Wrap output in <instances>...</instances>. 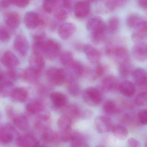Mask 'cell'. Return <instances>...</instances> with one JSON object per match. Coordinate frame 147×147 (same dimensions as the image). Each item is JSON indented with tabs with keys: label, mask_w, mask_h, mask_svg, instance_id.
<instances>
[{
	"label": "cell",
	"mask_w": 147,
	"mask_h": 147,
	"mask_svg": "<svg viewBox=\"0 0 147 147\" xmlns=\"http://www.w3.org/2000/svg\"><path fill=\"white\" fill-rule=\"evenodd\" d=\"M105 67L101 64H98L95 70V78H98L101 77L105 72Z\"/></svg>",
	"instance_id": "f6af8a7d"
},
{
	"label": "cell",
	"mask_w": 147,
	"mask_h": 147,
	"mask_svg": "<svg viewBox=\"0 0 147 147\" xmlns=\"http://www.w3.org/2000/svg\"><path fill=\"white\" fill-rule=\"evenodd\" d=\"M12 4L11 0H4L0 1V6L3 8L8 7L10 5Z\"/></svg>",
	"instance_id": "f5cc1de1"
},
{
	"label": "cell",
	"mask_w": 147,
	"mask_h": 147,
	"mask_svg": "<svg viewBox=\"0 0 147 147\" xmlns=\"http://www.w3.org/2000/svg\"><path fill=\"white\" fill-rule=\"evenodd\" d=\"M94 123L96 129L101 133L111 131L114 126L111 119L106 116L98 117L96 118Z\"/></svg>",
	"instance_id": "30bf717a"
},
{
	"label": "cell",
	"mask_w": 147,
	"mask_h": 147,
	"mask_svg": "<svg viewBox=\"0 0 147 147\" xmlns=\"http://www.w3.org/2000/svg\"><path fill=\"white\" fill-rule=\"evenodd\" d=\"M61 46L60 44L53 39H47L46 41L44 56L49 59H54L60 55Z\"/></svg>",
	"instance_id": "8992f818"
},
{
	"label": "cell",
	"mask_w": 147,
	"mask_h": 147,
	"mask_svg": "<svg viewBox=\"0 0 147 147\" xmlns=\"http://www.w3.org/2000/svg\"><path fill=\"white\" fill-rule=\"evenodd\" d=\"M133 58L136 61L145 62L147 60V44L145 42H137L132 48Z\"/></svg>",
	"instance_id": "ba28073f"
},
{
	"label": "cell",
	"mask_w": 147,
	"mask_h": 147,
	"mask_svg": "<svg viewBox=\"0 0 147 147\" xmlns=\"http://www.w3.org/2000/svg\"><path fill=\"white\" fill-rule=\"evenodd\" d=\"M41 139L43 142L46 144H55L60 142L59 134L50 129L43 132Z\"/></svg>",
	"instance_id": "f1b7e54d"
},
{
	"label": "cell",
	"mask_w": 147,
	"mask_h": 147,
	"mask_svg": "<svg viewBox=\"0 0 147 147\" xmlns=\"http://www.w3.org/2000/svg\"><path fill=\"white\" fill-rule=\"evenodd\" d=\"M11 3L20 7H25L29 3V1L28 0H11Z\"/></svg>",
	"instance_id": "7dc6e473"
},
{
	"label": "cell",
	"mask_w": 147,
	"mask_h": 147,
	"mask_svg": "<svg viewBox=\"0 0 147 147\" xmlns=\"http://www.w3.org/2000/svg\"><path fill=\"white\" fill-rule=\"evenodd\" d=\"M133 78L136 84L142 88V91H147V73L143 68H138L133 71Z\"/></svg>",
	"instance_id": "5bb4252c"
},
{
	"label": "cell",
	"mask_w": 147,
	"mask_h": 147,
	"mask_svg": "<svg viewBox=\"0 0 147 147\" xmlns=\"http://www.w3.org/2000/svg\"><path fill=\"white\" fill-rule=\"evenodd\" d=\"M63 115L70 118L73 122L80 119L82 109L78 105L71 104L63 108Z\"/></svg>",
	"instance_id": "603a6c76"
},
{
	"label": "cell",
	"mask_w": 147,
	"mask_h": 147,
	"mask_svg": "<svg viewBox=\"0 0 147 147\" xmlns=\"http://www.w3.org/2000/svg\"><path fill=\"white\" fill-rule=\"evenodd\" d=\"M86 27L90 33L92 40L95 44H99L105 39L107 26L100 16L90 18L86 22Z\"/></svg>",
	"instance_id": "6da1fadb"
},
{
	"label": "cell",
	"mask_w": 147,
	"mask_h": 147,
	"mask_svg": "<svg viewBox=\"0 0 147 147\" xmlns=\"http://www.w3.org/2000/svg\"><path fill=\"white\" fill-rule=\"evenodd\" d=\"M47 78L50 83L56 86H61L66 83L71 74L61 68L52 67L47 70Z\"/></svg>",
	"instance_id": "7a4b0ae2"
},
{
	"label": "cell",
	"mask_w": 147,
	"mask_h": 147,
	"mask_svg": "<svg viewBox=\"0 0 147 147\" xmlns=\"http://www.w3.org/2000/svg\"><path fill=\"white\" fill-rule=\"evenodd\" d=\"M83 51L86 58L92 64H97L101 59L100 52L96 47L90 44H86L83 47Z\"/></svg>",
	"instance_id": "4fadbf2b"
},
{
	"label": "cell",
	"mask_w": 147,
	"mask_h": 147,
	"mask_svg": "<svg viewBox=\"0 0 147 147\" xmlns=\"http://www.w3.org/2000/svg\"><path fill=\"white\" fill-rule=\"evenodd\" d=\"M17 74L14 71L10 70L6 72V74H4L3 82L13 84L14 82L17 80Z\"/></svg>",
	"instance_id": "7bdbcfd3"
},
{
	"label": "cell",
	"mask_w": 147,
	"mask_h": 147,
	"mask_svg": "<svg viewBox=\"0 0 147 147\" xmlns=\"http://www.w3.org/2000/svg\"><path fill=\"white\" fill-rule=\"evenodd\" d=\"M10 39V35L9 31L5 28H0V40L1 41L6 42Z\"/></svg>",
	"instance_id": "ee69618b"
},
{
	"label": "cell",
	"mask_w": 147,
	"mask_h": 147,
	"mask_svg": "<svg viewBox=\"0 0 147 147\" xmlns=\"http://www.w3.org/2000/svg\"><path fill=\"white\" fill-rule=\"evenodd\" d=\"M59 60L61 64L66 68H71L75 61L72 53L70 51H64L59 55Z\"/></svg>",
	"instance_id": "f546056e"
},
{
	"label": "cell",
	"mask_w": 147,
	"mask_h": 147,
	"mask_svg": "<svg viewBox=\"0 0 147 147\" xmlns=\"http://www.w3.org/2000/svg\"><path fill=\"white\" fill-rule=\"evenodd\" d=\"M13 46L16 51L22 56L27 54L29 49L27 39L25 36L21 35L16 36L15 39Z\"/></svg>",
	"instance_id": "e0dca14e"
},
{
	"label": "cell",
	"mask_w": 147,
	"mask_h": 147,
	"mask_svg": "<svg viewBox=\"0 0 147 147\" xmlns=\"http://www.w3.org/2000/svg\"><path fill=\"white\" fill-rule=\"evenodd\" d=\"M106 26L107 31L111 34H115L118 32L120 28L121 20L117 16H112L109 19Z\"/></svg>",
	"instance_id": "836d02e7"
},
{
	"label": "cell",
	"mask_w": 147,
	"mask_h": 147,
	"mask_svg": "<svg viewBox=\"0 0 147 147\" xmlns=\"http://www.w3.org/2000/svg\"><path fill=\"white\" fill-rule=\"evenodd\" d=\"M83 98L85 102L88 105L96 106L102 102V96L101 91L96 88L89 87L83 92Z\"/></svg>",
	"instance_id": "3957f363"
},
{
	"label": "cell",
	"mask_w": 147,
	"mask_h": 147,
	"mask_svg": "<svg viewBox=\"0 0 147 147\" xmlns=\"http://www.w3.org/2000/svg\"></svg>",
	"instance_id": "94428289"
},
{
	"label": "cell",
	"mask_w": 147,
	"mask_h": 147,
	"mask_svg": "<svg viewBox=\"0 0 147 147\" xmlns=\"http://www.w3.org/2000/svg\"><path fill=\"white\" fill-rule=\"evenodd\" d=\"M51 123V116L48 112L38 114L34 122V126L37 130L44 132L49 129Z\"/></svg>",
	"instance_id": "8fae6325"
},
{
	"label": "cell",
	"mask_w": 147,
	"mask_h": 147,
	"mask_svg": "<svg viewBox=\"0 0 147 147\" xmlns=\"http://www.w3.org/2000/svg\"><path fill=\"white\" fill-rule=\"evenodd\" d=\"M67 89L70 95L73 97H77L79 95L80 88L78 82L73 77V75L69 78L66 83Z\"/></svg>",
	"instance_id": "4dcf8cb0"
},
{
	"label": "cell",
	"mask_w": 147,
	"mask_h": 147,
	"mask_svg": "<svg viewBox=\"0 0 147 147\" xmlns=\"http://www.w3.org/2000/svg\"><path fill=\"white\" fill-rule=\"evenodd\" d=\"M144 20L139 14L132 13L127 16L126 24L129 28H135Z\"/></svg>",
	"instance_id": "e575fe53"
},
{
	"label": "cell",
	"mask_w": 147,
	"mask_h": 147,
	"mask_svg": "<svg viewBox=\"0 0 147 147\" xmlns=\"http://www.w3.org/2000/svg\"><path fill=\"white\" fill-rule=\"evenodd\" d=\"M30 67L41 72L45 68V60L44 56L41 54L32 52L30 55L29 59Z\"/></svg>",
	"instance_id": "ffe728a7"
},
{
	"label": "cell",
	"mask_w": 147,
	"mask_h": 147,
	"mask_svg": "<svg viewBox=\"0 0 147 147\" xmlns=\"http://www.w3.org/2000/svg\"><path fill=\"white\" fill-rule=\"evenodd\" d=\"M90 3L88 1H78L74 4V11L75 16L79 19L86 17L91 10Z\"/></svg>",
	"instance_id": "9c48e42d"
},
{
	"label": "cell",
	"mask_w": 147,
	"mask_h": 147,
	"mask_svg": "<svg viewBox=\"0 0 147 147\" xmlns=\"http://www.w3.org/2000/svg\"><path fill=\"white\" fill-rule=\"evenodd\" d=\"M118 72L123 79H127L132 74L133 66L129 60L118 63Z\"/></svg>",
	"instance_id": "4316f807"
},
{
	"label": "cell",
	"mask_w": 147,
	"mask_h": 147,
	"mask_svg": "<svg viewBox=\"0 0 147 147\" xmlns=\"http://www.w3.org/2000/svg\"><path fill=\"white\" fill-rule=\"evenodd\" d=\"M137 4L140 8L146 10L147 9V0H139L137 1Z\"/></svg>",
	"instance_id": "816d5d0a"
},
{
	"label": "cell",
	"mask_w": 147,
	"mask_h": 147,
	"mask_svg": "<svg viewBox=\"0 0 147 147\" xmlns=\"http://www.w3.org/2000/svg\"><path fill=\"white\" fill-rule=\"evenodd\" d=\"M138 118L142 125H147V110H142L138 114Z\"/></svg>",
	"instance_id": "bcb514c9"
},
{
	"label": "cell",
	"mask_w": 147,
	"mask_h": 147,
	"mask_svg": "<svg viewBox=\"0 0 147 147\" xmlns=\"http://www.w3.org/2000/svg\"><path fill=\"white\" fill-rule=\"evenodd\" d=\"M1 113H0V119H1Z\"/></svg>",
	"instance_id": "680465c9"
},
{
	"label": "cell",
	"mask_w": 147,
	"mask_h": 147,
	"mask_svg": "<svg viewBox=\"0 0 147 147\" xmlns=\"http://www.w3.org/2000/svg\"><path fill=\"white\" fill-rule=\"evenodd\" d=\"M76 29L75 24L72 22H65L59 26L58 33L62 39L67 40L73 35Z\"/></svg>",
	"instance_id": "2e32d148"
},
{
	"label": "cell",
	"mask_w": 147,
	"mask_h": 147,
	"mask_svg": "<svg viewBox=\"0 0 147 147\" xmlns=\"http://www.w3.org/2000/svg\"><path fill=\"white\" fill-rule=\"evenodd\" d=\"M17 147H39L38 142L31 135H21L17 138L16 141Z\"/></svg>",
	"instance_id": "ac0fdd59"
},
{
	"label": "cell",
	"mask_w": 147,
	"mask_h": 147,
	"mask_svg": "<svg viewBox=\"0 0 147 147\" xmlns=\"http://www.w3.org/2000/svg\"><path fill=\"white\" fill-rule=\"evenodd\" d=\"M1 62L4 66L9 69H13L19 64L17 57L10 51H6L1 59Z\"/></svg>",
	"instance_id": "44dd1931"
},
{
	"label": "cell",
	"mask_w": 147,
	"mask_h": 147,
	"mask_svg": "<svg viewBox=\"0 0 147 147\" xmlns=\"http://www.w3.org/2000/svg\"><path fill=\"white\" fill-rule=\"evenodd\" d=\"M135 103L136 105L139 107L144 106L147 104V92L142 91L139 93L135 99Z\"/></svg>",
	"instance_id": "b9f144b4"
},
{
	"label": "cell",
	"mask_w": 147,
	"mask_h": 147,
	"mask_svg": "<svg viewBox=\"0 0 147 147\" xmlns=\"http://www.w3.org/2000/svg\"><path fill=\"white\" fill-rule=\"evenodd\" d=\"M111 131L114 136L120 140H126L129 135L127 129L125 127L120 125L114 126Z\"/></svg>",
	"instance_id": "d590c367"
},
{
	"label": "cell",
	"mask_w": 147,
	"mask_h": 147,
	"mask_svg": "<svg viewBox=\"0 0 147 147\" xmlns=\"http://www.w3.org/2000/svg\"><path fill=\"white\" fill-rule=\"evenodd\" d=\"M127 146L128 147H141L140 142L134 138H129L128 140Z\"/></svg>",
	"instance_id": "681fc988"
},
{
	"label": "cell",
	"mask_w": 147,
	"mask_h": 147,
	"mask_svg": "<svg viewBox=\"0 0 147 147\" xmlns=\"http://www.w3.org/2000/svg\"><path fill=\"white\" fill-rule=\"evenodd\" d=\"M120 84L117 78L113 75H108L102 80L101 88L105 92L115 91L119 89Z\"/></svg>",
	"instance_id": "7c38bea8"
},
{
	"label": "cell",
	"mask_w": 147,
	"mask_h": 147,
	"mask_svg": "<svg viewBox=\"0 0 147 147\" xmlns=\"http://www.w3.org/2000/svg\"><path fill=\"white\" fill-rule=\"evenodd\" d=\"M3 79H4V74L0 70V85L3 82Z\"/></svg>",
	"instance_id": "11a10c76"
},
{
	"label": "cell",
	"mask_w": 147,
	"mask_h": 147,
	"mask_svg": "<svg viewBox=\"0 0 147 147\" xmlns=\"http://www.w3.org/2000/svg\"><path fill=\"white\" fill-rule=\"evenodd\" d=\"M146 14H147V9L146 10Z\"/></svg>",
	"instance_id": "91938a15"
},
{
	"label": "cell",
	"mask_w": 147,
	"mask_h": 147,
	"mask_svg": "<svg viewBox=\"0 0 147 147\" xmlns=\"http://www.w3.org/2000/svg\"><path fill=\"white\" fill-rule=\"evenodd\" d=\"M13 119L15 126L20 130L24 131L27 129L28 127V122L26 117L22 115H19L15 116Z\"/></svg>",
	"instance_id": "8d00e7d4"
},
{
	"label": "cell",
	"mask_w": 147,
	"mask_h": 147,
	"mask_svg": "<svg viewBox=\"0 0 147 147\" xmlns=\"http://www.w3.org/2000/svg\"><path fill=\"white\" fill-rule=\"evenodd\" d=\"M70 147H90L85 142L73 143L71 144Z\"/></svg>",
	"instance_id": "db71d44e"
},
{
	"label": "cell",
	"mask_w": 147,
	"mask_h": 147,
	"mask_svg": "<svg viewBox=\"0 0 147 147\" xmlns=\"http://www.w3.org/2000/svg\"><path fill=\"white\" fill-rule=\"evenodd\" d=\"M73 121L66 116L63 115L57 122V126L60 132H68L71 131Z\"/></svg>",
	"instance_id": "1f68e13d"
},
{
	"label": "cell",
	"mask_w": 147,
	"mask_h": 147,
	"mask_svg": "<svg viewBox=\"0 0 147 147\" xmlns=\"http://www.w3.org/2000/svg\"><path fill=\"white\" fill-rule=\"evenodd\" d=\"M15 129L9 124L0 127V142L3 144L10 143L13 139Z\"/></svg>",
	"instance_id": "9a60e30c"
},
{
	"label": "cell",
	"mask_w": 147,
	"mask_h": 147,
	"mask_svg": "<svg viewBox=\"0 0 147 147\" xmlns=\"http://www.w3.org/2000/svg\"><path fill=\"white\" fill-rule=\"evenodd\" d=\"M132 34V39L134 41L140 42L147 38V20L142 21L135 28Z\"/></svg>",
	"instance_id": "d6986e66"
},
{
	"label": "cell",
	"mask_w": 147,
	"mask_h": 147,
	"mask_svg": "<svg viewBox=\"0 0 147 147\" xmlns=\"http://www.w3.org/2000/svg\"><path fill=\"white\" fill-rule=\"evenodd\" d=\"M103 110L107 114L114 115L119 112V109L115 101L109 100L104 104Z\"/></svg>",
	"instance_id": "74e56055"
},
{
	"label": "cell",
	"mask_w": 147,
	"mask_h": 147,
	"mask_svg": "<svg viewBox=\"0 0 147 147\" xmlns=\"http://www.w3.org/2000/svg\"><path fill=\"white\" fill-rule=\"evenodd\" d=\"M6 113L7 116L10 118H13L15 116L14 110L11 105H8L6 107Z\"/></svg>",
	"instance_id": "f907efd6"
},
{
	"label": "cell",
	"mask_w": 147,
	"mask_h": 147,
	"mask_svg": "<svg viewBox=\"0 0 147 147\" xmlns=\"http://www.w3.org/2000/svg\"><path fill=\"white\" fill-rule=\"evenodd\" d=\"M146 147H147V143H146Z\"/></svg>",
	"instance_id": "6f0895ef"
},
{
	"label": "cell",
	"mask_w": 147,
	"mask_h": 147,
	"mask_svg": "<svg viewBox=\"0 0 147 147\" xmlns=\"http://www.w3.org/2000/svg\"><path fill=\"white\" fill-rule=\"evenodd\" d=\"M40 74V72L29 67L23 71L22 77L26 82L30 83H35L38 81Z\"/></svg>",
	"instance_id": "484cf974"
},
{
	"label": "cell",
	"mask_w": 147,
	"mask_h": 147,
	"mask_svg": "<svg viewBox=\"0 0 147 147\" xmlns=\"http://www.w3.org/2000/svg\"><path fill=\"white\" fill-rule=\"evenodd\" d=\"M25 26L29 29H34L40 25H43L45 22L39 15L34 11H28L24 16Z\"/></svg>",
	"instance_id": "52a82bcc"
},
{
	"label": "cell",
	"mask_w": 147,
	"mask_h": 147,
	"mask_svg": "<svg viewBox=\"0 0 147 147\" xmlns=\"http://www.w3.org/2000/svg\"><path fill=\"white\" fill-rule=\"evenodd\" d=\"M59 1H45L42 3V7L44 10L47 13H51L53 11H55Z\"/></svg>",
	"instance_id": "ab89813d"
},
{
	"label": "cell",
	"mask_w": 147,
	"mask_h": 147,
	"mask_svg": "<svg viewBox=\"0 0 147 147\" xmlns=\"http://www.w3.org/2000/svg\"><path fill=\"white\" fill-rule=\"evenodd\" d=\"M9 96L14 102H25L28 99V92L26 88L18 87L13 89Z\"/></svg>",
	"instance_id": "7402d4cb"
},
{
	"label": "cell",
	"mask_w": 147,
	"mask_h": 147,
	"mask_svg": "<svg viewBox=\"0 0 147 147\" xmlns=\"http://www.w3.org/2000/svg\"><path fill=\"white\" fill-rule=\"evenodd\" d=\"M39 147H46V146H40Z\"/></svg>",
	"instance_id": "9f6ffc18"
},
{
	"label": "cell",
	"mask_w": 147,
	"mask_h": 147,
	"mask_svg": "<svg viewBox=\"0 0 147 147\" xmlns=\"http://www.w3.org/2000/svg\"><path fill=\"white\" fill-rule=\"evenodd\" d=\"M71 7L70 1H59L58 4L54 11V16L56 19L60 21L66 20L70 14Z\"/></svg>",
	"instance_id": "5b68a950"
},
{
	"label": "cell",
	"mask_w": 147,
	"mask_h": 147,
	"mask_svg": "<svg viewBox=\"0 0 147 147\" xmlns=\"http://www.w3.org/2000/svg\"><path fill=\"white\" fill-rule=\"evenodd\" d=\"M93 115V112L88 109H82L80 118L83 119H88L91 118Z\"/></svg>",
	"instance_id": "c3c4849f"
},
{
	"label": "cell",
	"mask_w": 147,
	"mask_h": 147,
	"mask_svg": "<svg viewBox=\"0 0 147 147\" xmlns=\"http://www.w3.org/2000/svg\"><path fill=\"white\" fill-rule=\"evenodd\" d=\"M50 98L53 104L58 108H63L66 106L67 98L62 92L55 91L50 94Z\"/></svg>",
	"instance_id": "d4e9b609"
},
{
	"label": "cell",
	"mask_w": 147,
	"mask_h": 147,
	"mask_svg": "<svg viewBox=\"0 0 147 147\" xmlns=\"http://www.w3.org/2000/svg\"><path fill=\"white\" fill-rule=\"evenodd\" d=\"M71 68L73 69L74 72L77 77H82L84 72V67L83 64L79 61L75 60Z\"/></svg>",
	"instance_id": "60d3db41"
},
{
	"label": "cell",
	"mask_w": 147,
	"mask_h": 147,
	"mask_svg": "<svg viewBox=\"0 0 147 147\" xmlns=\"http://www.w3.org/2000/svg\"><path fill=\"white\" fill-rule=\"evenodd\" d=\"M118 90L124 96L130 97L135 94L136 87L131 81L125 80L120 84Z\"/></svg>",
	"instance_id": "cb8c5ba5"
},
{
	"label": "cell",
	"mask_w": 147,
	"mask_h": 147,
	"mask_svg": "<svg viewBox=\"0 0 147 147\" xmlns=\"http://www.w3.org/2000/svg\"><path fill=\"white\" fill-rule=\"evenodd\" d=\"M106 54L112 56L118 63L129 60L128 51L123 46H109L105 49Z\"/></svg>",
	"instance_id": "277c9868"
},
{
	"label": "cell",
	"mask_w": 147,
	"mask_h": 147,
	"mask_svg": "<svg viewBox=\"0 0 147 147\" xmlns=\"http://www.w3.org/2000/svg\"><path fill=\"white\" fill-rule=\"evenodd\" d=\"M127 2V1L123 0L107 1H105L104 5L107 10L111 11L115 10L117 8L124 6Z\"/></svg>",
	"instance_id": "f35d334b"
},
{
	"label": "cell",
	"mask_w": 147,
	"mask_h": 147,
	"mask_svg": "<svg viewBox=\"0 0 147 147\" xmlns=\"http://www.w3.org/2000/svg\"><path fill=\"white\" fill-rule=\"evenodd\" d=\"M5 22L7 26L11 29L17 28L20 23V15L14 11L9 12L5 17Z\"/></svg>",
	"instance_id": "83f0119b"
},
{
	"label": "cell",
	"mask_w": 147,
	"mask_h": 147,
	"mask_svg": "<svg viewBox=\"0 0 147 147\" xmlns=\"http://www.w3.org/2000/svg\"><path fill=\"white\" fill-rule=\"evenodd\" d=\"M44 106L40 101L37 100H32L26 105L27 111L32 114H39L42 112Z\"/></svg>",
	"instance_id": "d6a6232c"
}]
</instances>
